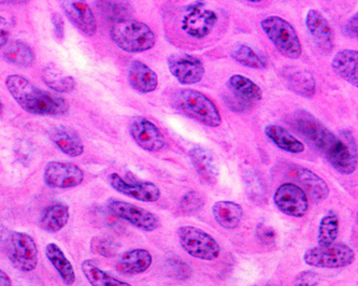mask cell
<instances>
[{
	"mask_svg": "<svg viewBox=\"0 0 358 286\" xmlns=\"http://www.w3.org/2000/svg\"><path fill=\"white\" fill-rule=\"evenodd\" d=\"M287 122L338 173L345 176L355 173L357 147L353 136L345 134L343 137H338L325 124L306 110L294 112Z\"/></svg>",
	"mask_w": 358,
	"mask_h": 286,
	"instance_id": "obj_1",
	"label": "cell"
},
{
	"mask_svg": "<svg viewBox=\"0 0 358 286\" xmlns=\"http://www.w3.org/2000/svg\"><path fill=\"white\" fill-rule=\"evenodd\" d=\"M5 84L12 98L27 113L62 117L69 111V103L63 96L39 89L23 76H8Z\"/></svg>",
	"mask_w": 358,
	"mask_h": 286,
	"instance_id": "obj_2",
	"label": "cell"
},
{
	"mask_svg": "<svg viewBox=\"0 0 358 286\" xmlns=\"http://www.w3.org/2000/svg\"><path fill=\"white\" fill-rule=\"evenodd\" d=\"M170 103L185 117L207 127L221 126L222 115L215 103L201 92L192 89L175 90L170 94Z\"/></svg>",
	"mask_w": 358,
	"mask_h": 286,
	"instance_id": "obj_3",
	"label": "cell"
},
{
	"mask_svg": "<svg viewBox=\"0 0 358 286\" xmlns=\"http://www.w3.org/2000/svg\"><path fill=\"white\" fill-rule=\"evenodd\" d=\"M112 42L126 53H142L153 49L156 36L148 24L134 20L114 22L110 28Z\"/></svg>",
	"mask_w": 358,
	"mask_h": 286,
	"instance_id": "obj_4",
	"label": "cell"
},
{
	"mask_svg": "<svg viewBox=\"0 0 358 286\" xmlns=\"http://www.w3.org/2000/svg\"><path fill=\"white\" fill-rule=\"evenodd\" d=\"M261 27L280 54L287 59H298L303 45L294 26L283 17L270 15L261 21Z\"/></svg>",
	"mask_w": 358,
	"mask_h": 286,
	"instance_id": "obj_5",
	"label": "cell"
},
{
	"mask_svg": "<svg viewBox=\"0 0 358 286\" xmlns=\"http://www.w3.org/2000/svg\"><path fill=\"white\" fill-rule=\"evenodd\" d=\"M219 23V14L205 1L197 0L182 9L180 26L185 35L194 40L209 37Z\"/></svg>",
	"mask_w": 358,
	"mask_h": 286,
	"instance_id": "obj_6",
	"label": "cell"
},
{
	"mask_svg": "<svg viewBox=\"0 0 358 286\" xmlns=\"http://www.w3.org/2000/svg\"><path fill=\"white\" fill-rule=\"evenodd\" d=\"M177 234L182 249L195 259L211 262L221 254V247L217 239L200 228L181 226Z\"/></svg>",
	"mask_w": 358,
	"mask_h": 286,
	"instance_id": "obj_7",
	"label": "cell"
},
{
	"mask_svg": "<svg viewBox=\"0 0 358 286\" xmlns=\"http://www.w3.org/2000/svg\"><path fill=\"white\" fill-rule=\"evenodd\" d=\"M6 251L12 266L19 271L31 273L37 268L39 251L31 235L12 231L6 241Z\"/></svg>",
	"mask_w": 358,
	"mask_h": 286,
	"instance_id": "obj_8",
	"label": "cell"
},
{
	"mask_svg": "<svg viewBox=\"0 0 358 286\" xmlns=\"http://www.w3.org/2000/svg\"><path fill=\"white\" fill-rule=\"evenodd\" d=\"M355 252L345 243H333L328 247H314L303 254V262L312 268L339 269L352 265Z\"/></svg>",
	"mask_w": 358,
	"mask_h": 286,
	"instance_id": "obj_9",
	"label": "cell"
},
{
	"mask_svg": "<svg viewBox=\"0 0 358 286\" xmlns=\"http://www.w3.org/2000/svg\"><path fill=\"white\" fill-rule=\"evenodd\" d=\"M108 210L113 217L127 222L142 231L153 233L162 226L161 220L156 214L126 201L111 200L108 203Z\"/></svg>",
	"mask_w": 358,
	"mask_h": 286,
	"instance_id": "obj_10",
	"label": "cell"
},
{
	"mask_svg": "<svg viewBox=\"0 0 358 286\" xmlns=\"http://www.w3.org/2000/svg\"><path fill=\"white\" fill-rule=\"evenodd\" d=\"M279 166L284 175L297 182L295 184L301 187L313 201H323L329 195L327 183L312 170L294 163H283Z\"/></svg>",
	"mask_w": 358,
	"mask_h": 286,
	"instance_id": "obj_11",
	"label": "cell"
},
{
	"mask_svg": "<svg viewBox=\"0 0 358 286\" xmlns=\"http://www.w3.org/2000/svg\"><path fill=\"white\" fill-rule=\"evenodd\" d=\"M43 180L51 189H73L83 183L84 171L76 164L52 161L45 165Z\"/></svg>",
	"mask_w": 358,
	"mask_h": 286,
	"instance_id": "obj_12",
	"label": "cell"
},
{
	"mask_svg": "<svg viewBox=\"0 0 358 286\" xmlns=\"http://www.w3.org/2000/svg\"><path fill=\"white\" fill-rule=\"evenodd\" d=\"M275 207L292 217H303L309 210V197L295 183H284L273 195Z\"/></svg>",
	"mask_w": 358,
	"mask_h": 286,
	"instance_id": "obj_13",
	"label": "cell"
},
{
	"mask_svg": "<svg viewBox=\"0 0 358 286\" xmlns=\"http://www.w3.org/2000/svg\"><path fill=\"white\" fill-rule=\"evenodd\" d=\"M170 73L182 85L199 83L205 76V66L196 56L173 54L167 59Z\"/></svg>",
	"mask_w": 358,
	"mask_h": 286,
	"instance_id": "obj_14",
	"label": "cell"
},
{
	"mask_svg": "<svg viewBox=\"0 0 358 286\" xmlns=\"http://www.w3.org/2000/svg\"><path fill=\"white\" fill-rule=\"evenodd\" d=\"M129 134L136 145L147 152L165 149V136L153 122L143 117H135L129 122Z\"/></svg>",
	"mask_w": 358,
	"mask_h": 286,
	"instance_id": "obj_15",
	"label": "cell"
},
{
	"mask_svg": "<svg viewBox=\"0 0 358 286\" xmlns=\"http://www.w3.org/2000/svg\"><path fill=\"white\" fill-rule=\"evenodd\" d=\"M66 17L77 29L87 37L97 33L95 14L87 0H57Z\"/></svg>",
	"mask_w": 358,
	"mask_h": 286,
	"instance_id": "obj_16",
	"label": "cell"
},
{
	"mask_svg": "<svg viewBox=\"0 0 358 286\" xmlns=\"http://www.w3.org/2000/svg\"><path fill=\"white\" fill-rule=\"evenodd\" d=\"M110 187L122 195L139 200L142 203H155L161 198V189L153 182L127 181L119 173L109 176Z\"/></svg>",
	"mask_w": 358,
	"mask_h": 286,
	"instance_id": "obj_17",
	"label": "cell"
},
{
	"mask_svg": "<svg viewBox=\"0 0 358 286\" xmlns=\"http://www.w3.org/2000/svg\"><path fill=\"white\" fill-rule=\"evenodd\" d=\"M306 27L314 45L322 54L328 55L333 52L335 41L333 28L321 12L315 9L309 10L306 15Z\"/></svg>",
	"mask_w": 358,
	"mask_h": 286,
	"instance_id": "obj_18",
	"label": "cell"
},
{
	"mask_svg": "<svg viewBox=\"0 0 358 286\" xmlns=\"http://www.w3.org/2000/svg\"><path fill=\"white\" fill-rule=\"evenodd\" d=\"M56 148L69 157H79L84 153V145L81 137L73 128L59 125L52 128L49 133Z\"/></svg>",
	"mask_w": 358,
	"mask_h": 286,
	"instance_id": "obj_19",
	"label": "cell"
},
{
	"mask_svg": "<svg viewBox=\"0 0 358 286\" xmlns=\"http://www.w3.org/2000/svg\"><path fill=\"white\" fill-rule=\"evenodd\" d=\"M129 85L140 94H149L159 87V77L147 64L133 61L128 67Z\"/></svg>",
	"mask_w": 358,
	"mask_h": 286,
	"instance_id": "obj_20",
	"label": "cell"
},
{
	"mask_svg": "<svg viewBox=\"0 0 358 286\" xmlns=\"http://www.w3.org/2000/svg\"><path fill=\"white\" fill-rule=\"evenodd\" d=\"M153 263V256L148 250L135 249L125 252L117 262V273L124 276H136L150 269Z\"/></svg>",
	"mask_w": 358,
	"mask_h": 286,
	"instance_id": "obj_21",
	"label": "cell"
},
{
	"mask_svg": "<svg viewBox=\"0 0 358 286\" xmlns=\"http://www.w3.org/2000/svg\"><path fill=\"white\" fill-rule=\"evenodd\" d=\"M334 73L345 80L352 87H358V52L357 50H341L331 61Z\"/></svg>",
	"mask_w": 358,
	"mask_h": 286,
	"instance_id": "obj_22",
	"label": "cell"
},
{
	"mask_svg": "<svg viewBox=\"0 0 358 286\" xmlns=\"http://www.w3.org/2000/svg\"><path fill=\"white\" fill-rule=\"evenodd\" d=\"M283 79L286 87L297 95L310 98L317 93V83L313 75L308 70L289 68L284 70Z\"/></svg>",
	"mask_w": 358,
	"mask_h": 286,
	"instance_id": "obj_23",
	"label": "cell"
},
{
	"mask_svg": "<svg viewBox=\"0 0 358 286\" xmlns=\"http://www.w3.org/2000/svg\"><path fill=\"white\" fill-rule=\"evenodd\" d=\"M212 214L222 228L233 231L241 223L243 209L239 203L231 200H220L212 207Z\"/></svg>",
	"mask_w": 358,
	"mask_h": 286,
	"instance_id": "obj_24",
	"label": "cell"
},
{
	"mask_svg": "<svg viewBox=\"0 0 358 286\" xmlns=\"http://www.w3.org/2000/svg\"><path fill=\"white\" fill-rule=\"evenodd\" d=\"M45 256L56 270V273H59L63 283L66 286H73L76 282L75 269L61 247L53 242L49 243L45 247Z\"/></svg>",
	"mask_w": 358,
	"mask_h": 286,
	"instance_id": "obj_25",
	"label": "cell"
},
{
	"mask_svg": "<svg viewBox=\"0 0 358 286\" xmlns=\"http://www.w3.org/2000/svg\"><path fill=\"white\" fill-rule=\"evenodd\" d=\"M265 135L279 149L292 154H300L305 151V145L291 131L278 124H270L265 127Z\"/></svg>",
	"mask_w": 358,
	"mask_h": 286,
	"instance_id": "obj_26",
	"label": "cell"
},
{
	"mask_svg": "<svg viewBox=\"0 0 358 286\" xmlns=\"http://www.w3.org/2000/svg\"><path fill=\"white\" fill-rule=\"evenodd\" d=\"M69 219V208L64 203H54L42 212L39 221L40 228L47 233H59L65 228Z\"/></svg>",
	"mask_w": 358,
	"mask_h": 286,
	"instance_id": "obj_27",
	"label": "cell"
},
{
	"mask_svg": "<svg viewBox=\"0 0 358 286\" xmlns=\"http://www.w3.org/2000/svg\"><path fill=\"white\" fill-rule=\"evenodd\" d=\"M189 159L196 173L203 181L213 184L217 180V167L213 156L201 147H195L189 151Z\"/></svg>",
	"mask_w": 358,
	"mask_h": 286,
	"instance_id": "obj_28",
	"label": "cell"
},
{
	"mask_svg": "<svg viewBox=\"0 0 358 286\" xmlns=\"http://www.w3.org/2000/svg\"><path fill=\"white\" fill-rule=\"evenodd\" d=\"M228 89L250 105L263 99V90L249 78L242 75H233L227 81Z\"/></svg>",
	"mask_w": 358,
	"mask_h": 286,
	"instance_id": "obj_29",
	"label": "cell"
},
{
	"mask_svg": "<svg viewBox=\"0 0 358 286\" xmlns=\"http://www.w3.org/2000/svg\"><path fill=\"white\" fill-rule=\"evenodd\" d=\"M3 57L7 63L21 68L31 67L36 59L33 49L20 40L8 41L3 49Z\"/></svg>",
	"mask_w": 358,
	"mask_h": 286,
	"instance_id": "obj_30",
	"label": "cell"
},
{
	"mask_svg": "<svg viewBox=\"0 0 358 286\" xmlns=\"http://www.w3.org/2000/svg\"><path fill=\"white\" fill-rule=\"evenodd\" d=\"M42 81L52 91L59 94L71 93L75 91L76 80L71 76L66 75L53 64L45 66L42 69Z\"/></svg>",
	"mask_w": 358,
	"mask_h": 286,
	"instance_id": "obj_31",
	"label": "cell"
},
{
	"mask_svg": "<svg viewBox=\"0 0 358 286\" xmlns=\"http://www.w3.org/2000/svg\"><path fill=\"white\" fill-rule=\"evenodd\" d=\"M231 59L240 65L252 69H266L268 67V59L259 50L245 43L234 47L231 53Z\"/></svg>",
	"mask_w": 358,
	"mask_h": 286,
	"instance_id": "obj_32",
	"label": "cell"
},
{
	"mask_svg": "<svg viewBox=\"0 0 358 286\" xmlns=\"http://www.w3.org/2000/svg\"><path fill=\"white\" fill-rule=\"evenodd\" d=\"M82 273L92 286H131L127 282L112 277L98 267L94 259H87L81 265Z\"/></svg>",
	"mask_w": 358,
	"mask_h": 286,
	"instance_id": "obj_33",
	"label": "cell"
},
{
	"mask_svg": "<svg viewBox=\"0 0 358 286\" xmlns=\"http://www.w3.org/2000/svg\"><path fill=\"white\" fill-rule=\"evenodd\" d=\"M340 221L336 212H328L322 217L319 225L317 243L319 247H328L333 245L339 235Z\"/></svg>",
	"mask_w": 358,
	"mask_h": 286,
	"instance_id": "obj_34",
	"label": "cell"
},
{
	"mask_svg": "<svg viewBox=\"0 0 358 286\" xmlns=\"http://www.w3.org/2000/svg\"><path fill=\"white\" fill-rule=\"evenodd\" d=\"M205 206V199L201 194L195 191H189L180 200L178 209L183 215H192L200 211Z\"/></svg>",
	"mask_w": 358,
	"mask_h": 286,
	"instance_id": "obj_35",
	"label": "cell"
},
{
	"mask_svg": "<svg viewBox=\"0 0 358 286\" xmlns=\"http://www.w3.org/2000/svg\"><path fill=\"white\" fill-rule=\"evenodd\" d=\"M91 250L93 253L103 257H111L117 251V245L114 240L108 237H95L91 241Z\"/></svg>",
	"mask_w": 358,
	"mask_h": 286,
	"instance_id": "obj_36",
	"label": "cell"
},
{
	"mask_svg": "<svg viewBox=\"0 0 358 286\" xmlns=\"http://www.w3.org/2000/svg\"><path fill=\"white\" fill-rule=\"evenodd\" d=\"M95 5L106 17L114 22L125 20L122 17L124 14L123 7L115 0H95Z\"/></svg>",
	"mask_w": 358,
	"mask_h": 286,
	"instance_id": "obj_37",
	"label": "cell"
},
{
	"mask_svg": "<svg viewBox=\"0 0 358 286\" xmlns=\"http://www.w3.org/2000/svg\"><path fill=\"white\" fill-rule=\"evenodd\" d=\"M226 105L233 112H237V113H245V112L249 111L252 109V105L241 99V98L236 96L235 94L229 93L226 94L225 98H224Z\"/></svg>",
	"mask_w": 358,
	"mask_h": 286,
	"instance_id": "obj_38",
	"label": "cell"
},
{
	"mask_svg": "<svg viewBox=\"0 0 358 286\" xmlns=\"http://www.w3.org/2000/svg\"><path fill=\"white\" fill-rule=\"evenodd\" d=\"M320 275L314 270H305L294 279V286H317Z\"/></svg>",
	"mask_w": 358,
	"mask_h": 286,
	"instance_id": "obj_39",
	"label": "cell"
},
{
	"mask_svg": "<svg viewBox=\"0 0 358 286\" xmlns=\"http://www.w3.org/2000/svg\"><path fill=\"white\" fill-rule=\"evenodd\" d=\"M257 237L264 245H271V243H275V233L271 227L259 225V227H257Z\"/></svg>",
	"mask_w": 358,
	"mask_h": 286,
	"instance_id": "obj_40",
	"label": "cell"
},
{
	"mask_svg": "<svg viewBox=\"0 0 358 286\" xmlns=\"http://www.w3.org/2000/svg\"><path fill=\"white\" fill-rule=\"evenodd\" d=\"M10 28L11 25L9 20L0 15V50L3 49L9 41Z\"/></svg>",
	"mask_w": 358,
	"mask_h": 286,
	"instance_id": "obj_41",
	"label": "cell"
},
{
	"mask_svg": "<svg viewBox=\"0 0 358 286\" xmlns=\"http://www.w3.org/2000/svg\"><path fill=\"white\" fill-rule=\"evenodd\" d=\"M358 14L356 12L345 24V33L351 39H357L358 36Z\"/></svg>",
	"mask_w": 358,
	"mask_h": 286,
	"instance_id": "obj_42",
	"label": "cell"
},
{
	"mask_svg": "<svg viewBox=\"0 0 358 286\" xmlns=\"http://www.w3.org/2000/svg\"><path fill=\"white\" fill-rule=\"evenodd\" d=\"M52 22H53L54 31H55L56 37L59 39H63L64 38V20L59 14L55 13L52 17Z\"/></svg>",
	"mask_w": 358,
	"mask_h": 286,
	"instance_id": "obj_43",
	"label": "cell"
},
{
	"mask_svg": "<svg viewBox=\"0 0 358 286\" xmlns=\"http://www.w3.org/2000/svg\"><path fill=\"white\" fill-rule=\"evenodd\" d=\"M0 286H12L11 278L1 269H0Z\"/></svg>",
	"mask_w": 358,
	"mask_h": 286,
	"instance_id": "obj_44",
	"label": "cell"
},
{
	"mask_svg": "<svg viewBox=\"0 0 358 286\" xmlns=\"http://www.w3.org/2000/svg\"><path fill=\"white\" fill-rule=\"evenodd\" d=\"M28 1L29 0H0V5H22Z\"/></svg>",
	"mask_w": 358,
	"mask_h": 286,
	"instance_id": "obj_45",
	"label": "cell"
},
{
	"mask_svg": "<svg viewBox=\"0 0 358 286\" xmlns=\"http://www.w3.org/2000/svg\"><path fill=\"white\" fill-rule=\"evenodd\" d=\"M248 1H250V3H262V1H263V0H248Z\"/></svg>",
	"mask_w": 358,
	"mask_h": 286,
	"instance_id": "obj_46",
	"label": "cell"
},
{
	"mask_svg": "<svg viewBox=\"0 0 358 286\" xmlns=\"http://www.w3.org/2000/svg\"><path fill=\"white\" fill-rule=\"evenodd\" d=\"M3 101H1V98H0V114L3 113Z\"/></svg>",
	"mask_w": 358,
	"mask_h": 286,
	"instance_id": "obj_47",
	"label": "cell"
}]
</instances>
